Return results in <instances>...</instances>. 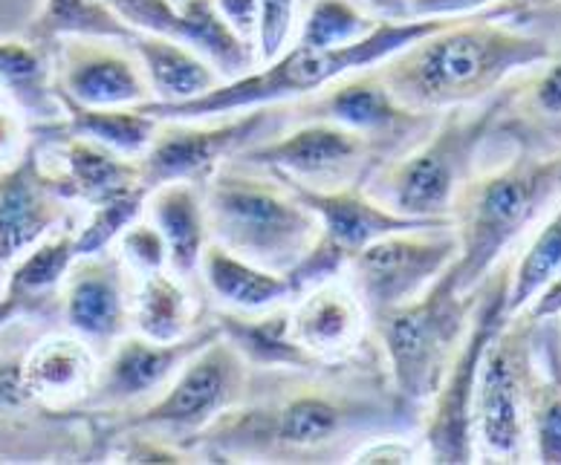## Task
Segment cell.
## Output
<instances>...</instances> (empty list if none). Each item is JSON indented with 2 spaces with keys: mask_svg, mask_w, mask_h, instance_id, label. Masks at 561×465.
<instances>
[{
  "mask_svg": "<svg viewBox=\"0 0 561 465\" xmlns=\"http://www.w3.org/2000/svg\"><path fill=\"white\" fill-rule=\"evenodd\" d=\"M217 12L224 21L232 26L234 33L241 35L255 47V26H257V0H215Z\"/></svg>",
  "mask_w": 561,
  "mask_h": 465,
  "instance_id": "42",
  "label": "cell"
},
{
  "mask_svg": "<svg viewBox=\"0 0 561 465\" xmlns=\"http://www.w3.org/2000/svg\"><path fill=\"white\" fill-rule=\"evenodd\" d=\"M457 257L451 225H420L377 237L347 260L345 281L368 315L386 313L432 287Z\"/></svg>",
  "mask_w": 561,
  "mask_h": 465,
  "instance_id": "12",
  "label": "cell"
},
{
  "mask_svg": "<svg viewBox=\"0 0 561 465\" xmlns=\"http://www.w3.org/2000/svg\"><path fill=\"white\" fill-rule=\"evenodd\" d=\"M522 0H504L478 15L451 18L379 61L388 90L402 107L443 113L478 105L522 70L553 56L559 40L513 21Z\"/></svg>",
  "mask_w": 561,
  "mask_h": 465,
  "instance_id": "2",
  "label": "cell"
},
{
  "mask_svg": "<svg viewBox=\"0 0 561 465\" xmlns=\"http://www.w3.org/2000/svg\"><path fill=\"white\" fill-rule=\"evenodd\" d=\"M21 315H30L24 301L0 289V329H7L9 324L15 322V318H21Z\"/></svg>",
  "mask_w": 561,
  "mask_h": 465,
  "instance_id": "45",
  "label": "cell"
},
{
  "mask_svg": "<svg viewBox=\"0 0 561 465\" xmlns=\"http://www.w3.org/2000/svg\"><path fill=\"white\" fill-rule=\"evenodd\" d=\"M273 121V107H252L211 119H160L151 144L139 156L142 185L148 191L174 179L201 185L264 137Z\"/></svg>",
  "mask_w": 561,
  "mask_h": 465,
  "instance_id": "13",
  "label": "cell"
},
{
  "mask_svg": "<svg viewBox=\"0 0 561 465\" xmlns=\"http://www.w3.org/2000/svg\"><path fill=\"white\" fill-rule=\"evenodd\" d=\"M113 246L134 278L157 272V269H169V246L162 241L160 229L148 217H137L134 223L125 225Z\"/></svg>",
  "mask_w": 561,
  "mask_h": 465,
  "instance_id": "36",
  "label": "cell"
},
{
  "mask_svg": "<svg viewBox=\"0 0 561 465\" xmlns=\"http://www.w3.org/2000/svg\"><path fill=\"white\" fill-rule=\"evenodd\" d=\"M289 333L313 359L342 361L362 350L370 336V315L339 275L296 298L289 310Z\"/></svg>",
  "mask_w": 561,
  "mask_h": 465,
  "instance_id": "20",
  "label": "cell"
},
{
  "mask_svg": "<svg viewBox=\"0 0 561 465\" xmlns=\"http://www.w3.org/2000/svg\"><path fill=\"white\" fill-rule=\"evenodd\" d=\"M61 102V119L38 125L35 133H53V137H88L93 142H102L125 156H142L145 148L151 144L160 119L142 107H88L70 98L58 96Z\"/></svg>",
  "mask_w": 561,
  "mask_h": 465,
  "instance_id": "28",
  "label": "cell"
},
{
  "mask_svg": "<svg viewBox=\"0 0 561 465\" xmlns=\"http://www.w3.org/2000/svg\"><path fill=\"white\" fill-rule=\"evenodd\" d=\"M30 142L33 139H30L24 116L12 105L0 107V165L15 162Z\"/></svg>",
  "mask_w": 561,
  "mask_h": 465,
  "instance_id": "41",
  "label": "cell"
},
{
  "mask_svg": "<svg viewBox=\"0 0 561 465\" xmlns=\"http://www.w3.org/2000/svg\"><path fill=\"white\" fill-rule=\"evenodd\" d=\"M130 26L183 40V18L171 0H105Z\"/></svg>",
  "mask_w": 561,
  "mask_h": 465,
  "instance_id": "38",
  "label": "cell"
},
{
  "mask_svg": "<svg viewBox=\"0 0 561 465\" xmlns=\"http://www.w3.org/2000/svg\"><path fill=\"white\" fill-rule=\"evenodd\" d=\"M0 88L24 119L38 125L61 119L53 88V49L30 38H0Z\"/></svg>",
  "mask_w": 561,
  "mask_h": 465,
  "instance_id": "27",
  "label": "cell"
},
{
  "mask_svg": "<svg viewBox=\"0 0 561 465\" xmlns=\"http://www.w3.org/2000/svg\"><path fill=\"white\" fill-rule=\"evenodd\" d=\"M174 7L183 18V40L209 58L224 81L255 70V47L226 24L215 0H176Z\"/></svg>",
  "mask_w": 561,
  "mask_h": 465,
  "instance_id": "31",
  "label": "cell"
},
{
  "mask_svg": "<svg viewBox=\"0 0 561 465\" xmlns=\"http://www.w3.org/2000/svg\"><path fill=\"white\" fill-rule=\"evenodd\" d=\"M134 35L137 26H130L105 0H41L24 38L53 47L61 38H111L128 44Z\"/></svg>",
  "mask_w": 561,
  "mask_h": 465,
  "instance_id": "30",
  "label": "cell"
},
{
  "mask_svg": "<svg viewBox=\"0 0 561 465\" xmlns=\"http://www.w3.org/2000/svg\"><path fill=\"white\" fill-rule=\"evenodd\" d=\"M379 18L370 15L362 0H310L301 7L296 44L316 49L347 47L377 30Z\"/></svg>",
  "mask_w": 561,
  "mask_h": 465,
  "instance_id": "33",
  "label": "cell"
},
{
  "mask_svg": "<svg viewBox=\"0 0 561 465\" xmlns=\"http://www.w3.org/2000/svg\"><path fill=\"white\" fill-rule=\"evenodd\" d=\"M510 275L513 264L501 260L478 287L472 318L466 327V336L457 347L449 370L443 373L437 394L428 402L423 414V460L432 463H472V399L478 385V370L497 329L510 318L506 313V292H510Z\"/></svg>",
  "mask_w": 561,
  "mask_h": 465,
  "instance_id": "8",
  "label": "cell"
},
{
  "mask_svg": "<svg viewBox=\"0 0 561 465\" xmlns=\"http://www.w3.org/2000/svg\"><path fill=\"white\" fill-rule=\"evenodd\" d=\"M351 359L298 370L296 382L270 385L257 399L247 394L241 405L197 433L192 445L217 457L330 463L333 457H347V442L356 449L359 442L391 431V426L402 431L417 426L402 419L411 408L393 396L391 385L377 391L368 379L345 382Z\"/></svg>",
  "mask_w": 561,
  "mask_h": 465,
  "instance_id": "1",
  "label": "cell"
},
{
  "mask_svg": "<svg viewBox=\"0 0 561 465\" xmlns=\"http://www.w3.org/2000/svg\"><path fill=\"white\" fill-rule=\"evenodd\" d=\"M72 260H76V229L65 225L18 257L15 264L9 266L7 281L0 289L21 298L26 310L35 313L38 306H44V298L61 287Z\"/></svg>",
  "mask_w": 561,
  "mask_h": 465,
  "instance_id": "32",
  "label": "cell"
},
{
  "mask_svg": "<svg viewBox=\"0 0 561 465\" xmlns=\"http://www.w3.org/2000/svg\"><path fill=\"white\" fill-rule=\"evenodd\" d=\"M451 18H411V21H379L377 30L365 38L353 40L347 47L316 49L305 44H289L280 56L255 70L243 72L238 79L220 81L215 90L188 102L160 105L145 102V113L153 119H211L226 113L252 111V107H273L293 98H307L362 67L379 65L382 58L393 56L397 49L409 47L411 40L440 30Z\"/></svg>",
  "mask_w": 561,
  "mask_h": 465,
  "instance_id": "3",
  "label": "cell"
},
{
  "mask_svg": "<svg viewBox=\"0 0 561 465\" xmlns=\"http://www.w3.org/2000/svg\"><path fill=\"white\" fill-rule=\"evenodd\" d=\"M522 313L527 315L529 322H538V324L561 318V269L545 283V287H541V292H538L527 306H524Z\"/></svg>",
  "mask_w": 561,
  "mask_h": 465,
  "instance_id": "43",
  "label": "cell"
},
{
  "mask_svg": "<svg viewBox=\"0 0 561 465\" xmlns=\"http://www.w3.org/2000/svg\"><path fill=\"white\" fill-rule=\"evenodd\" d=\"M561 269V206L547 220L533 243L527 246L518 260L513 264L510 275V292H506V313H522L524 306L541 292L550 278Z\"/></svg>",
  "mask_w": 561,
  "mask_h": 465,
  "instance_id": "34",
  "label": "cell"
},
{
  "mask_svg": "<svg viewBox=\"0 0 561 465\" xmlns=\"http://www.w3.org/2000/svg\"><path fill=\"white\" fill-rule=\"evenodd\" d=\"M128 47L134 49L145 81L151 88V102H160V105L197 98L224 81V75L217 72L209 58L201 56L192 44H185L174 35L137 30V35L128 40Z\"/></svg>",
  "mask_w": 561,
  "mask_h": 465,
  "instance_id": "23",
  "label": "cell"
},
{
  "mask_svg": "<svg viewBox=\"0 0 561 465\" xmlns=\"http://www.w3.org/2000/svg\"><path fill=\"white\" fill-rule=\"evenodd\" d=\"M305 3H310V0H301V7H305Z\"/></svg>",
  "mask_w": 561,
  "mask_h": 465,
  "instance_id": "49",
  "label": "cell"
},
{
  "mask_svg": "<svg viewBox=\"0 0 561 465\" xmlns=\"http://www.w3.org/2000/svg\"><path fill=\"white\" fill-rule=\"evenodd\" d=\"M70 223V200L30 142L15 162L0 168V275L47 234Z\"/></svg>",
  "mask_w": 561,
  "mask_h": 465,
  "instance_id": "17",
  "label": "cell"
},
{
  "mask_svg": "<svg viewBox=\"0 0 561 465\" xmlns=\"http://www.w3.org/2000/svg\"><path fill=\"white\" fill-rule=\"evenodd\" d=\"M561 191V151L513 148L510 160L478 168L460 185L451 206L457 257L451 260L460 292H472L504 260V252Z\"/></svg>",
  "mask_w": 561,
  "mask_h": 465,
  "instance_id": "4",
  "label": "cell"
},
{
  "mask_svg": "<svg viewBox=\"0 0 561 465\" xmlns=\"http://www.w3.org/2000/svg\"><path fill=\"white\" fill-rule=\"evenodd\" d=\"M301 18V0H257L255 58L257 65L273 61L293 44Z\"/></svg>",
  "mask_w": 561,
  "mask_h": 465,
  "instance_id": "37",
  "label": "cell"
},
{
  "mask_svg": "<svg viewBox=\"0 0 561 465\" xmlns=\"http://www.w3.org/2000/svg\"><path fill=\"white\" fill-rule=\"evenodd\" d=\"M134 275L116 252L76 257L61 281V313L70 333L90 345H113L130 333Z\"/></svg>",
  "mask_w": 561,
  "mask_h": 465,
  "instance_id": "18",
  "label": "cell"
},
{
  "mask_svg": "<svg viewBox=\"0 0 561 465\" xmlns=\"http://www.w3.org/2000/svg\"><path fill=\"white\" fill-rule=\"evenodd\" d=\"M510 98V81L478 105L451 107L405 153L386 162L365 183V191L400 214L451 225L460 185L481 168V153Z\"/></svg>",
  "mask_w": 561,
  "mask_h": 465,
  "instance_id": "5",
  "label": "cell"
},
{
  "mask_svg": "<svg viewBox=\"0 0 561 465\" xmlns=\"http://www.w3.org/2000/svg\"><path fill=\"white\" fill-rule=\"evenodd\" d=\"M249 387H252V368L224 336H217L185 361L180 373L165 385L160 399H151L139 410H119L128 417L111 422L99 437H113V433L119 437L128 431L197 437L217 417H224L226 410L241 405Z\"/></svg>",
  "mask_w": 561,
  "mask_h": 465,
  "instance_id": "9",
  "label": "cell"
},
{
  "mask_svg": "<svg viewBox=\"0 0 561 465\" xmlns=\"http://www.w3.org/2000/svg\"><path fill=\"white\" fill-rule=\"evenodd\" d=\"M217 336L220 327L211 318L209 324H197L180 341H151L139 333L116 338L111 356L99 364L96 385L81 408H90L93 414H119L137 402H148L153 394L165 391L185 361Z\"/></svg>",
  "mask_w": 561,
  "mask_h": 465,
  "instance_id": "15",
  "label": "cell"
},
{
  "mask_svg": "<svg viewBox=\"0 0 561 465\" xmlns=\"http://www.w3.org/2000/svg\"><path fill=\"white\" fill-rule=\"evenodd\" d=\"M556 329H559V341H561V324H556Z\"/></svg>",
  "mask_w": 561,
  "mask_h": 465,
  "instance_id": "48",
  "label": "cell"
},
{
  "mask_svg": "<svg viewBox=\"0 0 561 465\" xmlns=\"http://www.w3.org/2000/svg\"><path fill=\"white\" fill-rule=\"evenodd\" d=\"M194 298L171 269L137 275L130 292V329L151 341H180L192 329Z\"/></svg>",
  "mask_w": 561,
  "mask_h": 465,
  "instance_id": "29",
  "label": "cell"
},
{
  "mask_svg": "<svg viewBox=\"0 0 561 465\" xmlns=\"http://www.w3.org/2000/svg\"><path fill=\"white\" fill-rule=\"evenodd\" d=\"M504 0H409V18H466L495 9Z\"/></svg>",
  "mask_w": 561,
  "mask_h": 465,
  "instance_id": "40",
  "label": "cell"
},
{
  "mask_svg": "<svg viewBox=\"0 0 561 465\" xmlns=\"http://www.w3.org/2000/svg\"><path fill=\"white\" fill-rule=\"evenodd\" d=\"M538 322L510 315L486 345L472 399L474 449L518 463L527 451V396L536 376Z\"/></svg>",
  "mask_w": 561,
  "mask_h": 465,
  "instance_id": "10",
  "label": "cell"
},
{
  "mask_svg": "<svg viewBox=\"0 0 561 465\" xmlns=\"http://www.w3.org/2000/svg\"><path fill=\"white\" fill-rule=\"evenodd\" d=\"M99 356L76 333H53L21 356V382L41 408H81L99 376Z\"/></svg>",
  "mask_w": 561,
  "mask_h": 465,
  "instance_id": "21",
  "label": "cell"
},
{
  "mask_svg": "<svg viewBox=\"0 0 561 465\" xmlns=\"http://www.w3.org/2000/svg\"><path fill=\"white\" fill-rule=\"evenodd\" d=\"M234 160L310 188H365L382 165V156L368 137L330 119H301L278 139H257Z\"/></svg>",
  "mask_w": 561,
  "mask_h": 465,
  "instance_id": "11",
  "label": "cell"
},
{
  "mask_svg": "<svg viewBox=\"0 0 561 465\" xmlns=\"http://www.w3.org/2000/svg\"><path fill=\"white\" fill-rule=\"evenodd\" d=\"M145 197H148V188H137V191L119 194L113 200L90 206V217L81 229H76V257L111 249L122 229L142 217Z\"/></svg>",
  "mask_w": 561,
  "mask_h": 465,
  "instance_id": "35",
  "label": "cell"
},
{
  "mask_svg": "<svg viewBox=\"0 0 561 465\" xmlns=\"http://www.w3.org/2000/svg\"><path fill=\"white\" fill-rule=\"evenodd\" d=\"M536 7H553V3H561V0H533Z\"/></svg>",
  "mask_w": 561,
  "mask_h": 465,
  "instance_id": "47",
  "label": "cell"
},
{
  "mask_svg": "<svg viewBox=\"0 0 561 465\" xmlns=\"http://www.w3.org/2000/svg\"><path fill=\"white\" fill-rule=\"evenodd\" d=\"M53 177L67 200L88 206L145 188L137 156H125L107 144L72 133L61 137L58 171H53Z\"/></svg>",
  "mask_w": 561,
  "mask_h": 465,
  "instance_id": "22",
  "label": "cell"
},
{
  "mask_svg": "<svg viewBox=\"0 0 561 465\" xmlns=\"http://www.w3.org/2000/svg\"><path fill=\"white\" fill-rule=\"evenodd\" d=\"M305 202L319 220V237L328 246L351 260L362 246H368L377 237H386L402 229H420V225H449L437 220H420V217L400 214L379 202L362 185H339V188H310L296 179L275 177Z\"/></svg>",
  "mask_w": 561,
  "mask_h": 465,
  "instance_id": "19",
  "label": "cell"
},
{
  "mask_svg": "<svg viewBox=\"0 0 561 465\" xmlns=\"http://www.w3.org/2000/svg\"><path fill=\"white\" fill-rule=\"evenodd\" d=\"M423 457V445L409 442L402 433H377L374 440L359 442L347 454V463H417Z\"/></svg>",
  "mask_w": 561,
  "mask_h": 465,
  "instance_id": "39",
  "label": "cell"
},
{
  "mask_svg": "<svg viewBox=\"0 0 561 465\" xmlns=\"http://www.w3.org/2000/svg\"><path fill=\"white\" fill-rule=\"evenodd\" d=\"M215 324L220 336L247 359L249 368L266 370H316L328 368L333 361H319L307 353L305 347L289 333V313H241V310H224L215 313Z\"/></svg>",
  "mask_w": 561,
  "mask_h": 465,
  "instance_id": "25",
  "label": "cell"
},
{
  "mask_svg": "<svg viewBox=\"0 0 561 465\" xmlns=\"http://www.w3.org/2000/svg\"><path fill=\"white\" fill-rule=\"evenodd\" d=\"M211 241L252 264L287 272L319 237V220L287 185L252 168L226 162L201 183Z\"/></svg>",
  "mask_w": 561,
  "mask_h": 465,
  "instance_id": "6",
  "label": "cell"
},
{
  "mask_svg": "<svg viewBox=\"0 0 561 465\" xmlns=\"http://www.w3.org/2000/svg\"><path fill=\"white\" fill-rule=\"evenodd\" d=\"M49 49L56 96L88 107H137L153 98L125 40L61 38Z\"/></svg>",
  "mask_w": 561,
  "mask_h": 465,
  "instance_id": "16",
  "label": "cell"
},
{
  "mask_svg": "<svg viewBox=\"0 0 561 465\" xmlns=\"http://www.w3.org/2000/svg\"><path fill=\"white\" fill-rule=\"evenodd\" d=\"M171 3H176V0H171Z\"/></svg>",
  "mask_w": 561,
  "mask_h": 465,
  "instance_id": "50",
  "label": "cell"
},
{
  "mask_svg": "<svg viewBox=\"0 0 561 465\" xmlns=\"http://www.w3.org/2000/svg\"><path fill=\"white\" fill-rule=\"evenodd\" d=\"M142 214L160 229L162 241L169 246L171 272L183 281L201 272V257L211 241L201 185L185 179L153 185L145 197Z\"/></svg>",
  "mask_w": 561,
  "mask_h": 465,
  "instance_id": "24",
  "label": "cell"
},
{
  "mask_svg": "<svg viewBox=\"0 0 561 465\" xmlns=\"http://www.w3.org/2000/svg\"><path fill=\"white\" fill-rule=\"evenodd\" d=\"M201 275L211 295L224 301L229 310L261 313V310H275V306L293 301L287 275L252 264L215 241H209L203 252Z\"/></svg>",
  "mask_w": 561,
  "mask_h": 465,
  "instance_id": "26",
  "label": "cell"
},
{
  "mask_svg": "<svg viewBox=\"0 0 561 465\" xmlns=\"http://www.w3.org/2000/svg\"><path fill=\"white\" fill-rule=\"evenodd\" d=\"M301 119H330L359 130L382 156V165L405 153L432 130L440 113H417L402 107L388 90L379 67L353 70L313 96L301 98ZM379 165V168H382Z\"/></svg>",
  "mask_w": 561,
  "mask_h": 465,
  "instance_id": "14",
  "label": "cell"
},
{
  "mask_svg": "<svg viewBox=\"0 0 561 465\" xmlns=\"http://www.w3.org/2000/svg\"><path fill=\"white\" fill-rule=\"evenodd\" d=\"M362 3L379 21H411L409 0H362Z\"/></svg>",
  "mask_w": 561,
  "mask_h": 465,
  "instance_id": "44",
  "label": "cell"
},
{
  "mask_svg": "<svg viewBox=\"0 0 561 465\" xmlns=\"http://www.w3.org/2000/svg\"><path fill=\"white\" fill-rule=\"evenodd\" d=\"M7 105H12V102H9V96H7V90L0 88V107H7Z\"/></svg>",
  "mask_w": 561,
  "mask_h": 465,
  "instance_id": "46",
  "label": "cell"
},
{
  "mask_svg": "<svg viewBox=\"0 0 561 465\" xmlns=\"http://www.w3.org/2000/svg\"><path fill=\"white\" fill-rule=\"evenodd\" d=\"M478 287L460 292L451 269H446L417 298L370 318V336L379 341L388 385L411 410L420 414L437 394L466 336Z\"/></svg>",
  "mask_w": 561,
  "mask_h": 465,
  "instance_id": "7",
  "label": "cell"
}]
</instances>
